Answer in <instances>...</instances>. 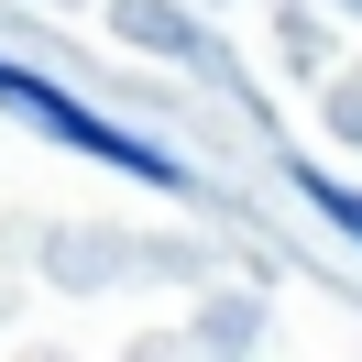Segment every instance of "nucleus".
I'll return each mask as SVG.
<instances>
[{
	"instance_id": "7ed1b4c3",
	"label": "nucleus",
	"mask_w": 362,
	"mask_h": 362,
	"mask_svg": "<svg viewBox=\"0 0 362 362\" xmlns=\"http://www.w3.org/2000/svg\"><path fill=\"white\" fill-rule=\"evenodd\" d=\"M351 11H362V0H351Z\"/></svg>"
},
{
	"instance_id": "f03ea898",
	"label": "nucleus",
	"mask_w": 362,
	"mask_h": 362,
	"mask_svg": "<svg viewBox=\"0 0 362 362\" xmlns=\"http://www.w3.org/2000/svg\"><path fill=\"white\" fill-rule=\"evenodd\" d=\"M286 176H296V198H308V209H318V220H329V230H340V242H351V252H362V187H340V176H318V165H286Z\"/></svg>"
},
{
	"instance_id": "f257e3e1",
	"label": "nucleus",
	"mask_w": 362,
	"mask_h": 362,
	"mask_svg": "<svg viewBox=\"0 0 362 362\" xmlns=\"http://www.w3.org/2000/svg\"><path fill=\"white\" fill-rule=\"evenodd\" d=\"M0 110L45 121V132H55V143H77L88 165H121V176H143V187H187V165L165 154V143H143V132H121V121H99L88 99L45 88V77H23V66H0Z\"/></svg>"
}]
</instances>
